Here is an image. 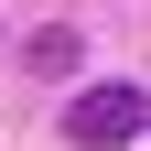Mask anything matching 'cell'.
I'll use <instances>...</instances> for the list:
<instances>
[{
    "label": "cell",
    "instance_id": "6da1fadb",
    "mask_svg": "<svg viewBox=\"0 0 151 151\" xmlns=\"http://www.w3.org/2000/svg\"><path fill=\"white\" fill-rule=\"evenodd\" d=\"M65 129H76V151H119L129 129H151V97H140V86H86Z\"/></svg>",
    "mask_w": 151,
    "mask_h": 151
}]
</instances>
